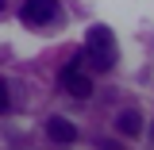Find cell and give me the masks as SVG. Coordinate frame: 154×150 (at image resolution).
Instances as JSON below:
<instances>
[{"label": "cell", "instance_id": "cell-3", "mask_svg": "<svg viewBox=\"0 0 154 150\" xmlns=\"http://www.w3.org/2000/svg\"><path fill=\"white\" fill-rule=\"evenodd\" d=\"M23 19L35 23V27L54 23L58 19V0H23Z\"/></svg>", "mask_w": 154, "mask_h": 150}, {"label": "cell", "instance_id": "cell-8", "mask_svg": "<svg viewBox=\"0 0 154 150\" xmlns=\"http://www.w3.org/2000/svg\"><path fill=\"white\" fill-rule=\"evenodd\" d=\"M0 4H4V0H0Z\"/></svg>", "mask_w": 154, "mask_h": 150}, {"label": "cell", "instance_id": "cell-5", "mask_svg": "<svg viewBox=\"0 0 154 150\" xmlns=\"http://www.w3.org/2000/svg\"><path fill=\"white\" fill-rule=\"evenodd\" d=\"M116 127H119V135H139V131H143V115H139V108H127V112H119Z\"/></svg>", "mask_w": 154, "mask_h": 150}, {"label": "cell", "instance_id": "cell-4", "mask_svg": "<svg viewBox=\"0 0 154 150\" xmlns=\"http://www.w3.org/2000/svg\"><path fill=\"white\" fill-rule=\"evenodd\" d=\"M46 135H50L54 142H73V139H77V127L66 119V115H50V123H46Z\"/></svg>", "mask_w": 154, "mask_h": 150}, {"label": "cell", "instance_id": "cell-7", "mask_svg": "<svg viewBox=\"0 0 154 150\" xmlns=\"http://www.w3.org/2000/svg\"><path fill=\"white\" fill-rule=\"evenodd\" d=\"M150 142H154V127H150Z\"/></svg>", "mask_w": 154, "mask_h": 150}, {"label": "cell", "instance_id": "cell-6", "mask_svg": "<svg viewBox=\"0 0 154 150\" xmlns=\"http://www.w3.org/2000/svg\"><path fill=\"white\" fill-rule=\"evenodd\" d=\"M8 112V85H4V81H0V115Z\"/></svg>", "mask_w": 154, "mask_h": 150}, {"label": "cell", "instance_id": "cell-1", "mask_svg": "<svg viewBox=\"0 0 154 150\" xmlns=\"http://www.w3.org/2000/svg\"><path fill=\"white\" fill-rule=\"evenodd\" d=\"M85 58H93V69H112L116 66V38L108 27H89L85 35Z\"/></svg>", "mask_w": 154, "mask_h": 150}, {"label": "cell", "instance_id": "cell-2", "mask_svg": "<svg viewBox=\"0 0 154 150\" xmlns=\"http://www.w3.org/2000/svg\"><path fill=\"white\" fill-rule=\"evenodd\" d=\"M81 62H85V58L77 54L73 62L62 69V85H66V93H69V96H77V100H89V96H93V81L81 73Z\"/></svg>", "mask_w": 154, "mask_h": 150}]
</instances>
